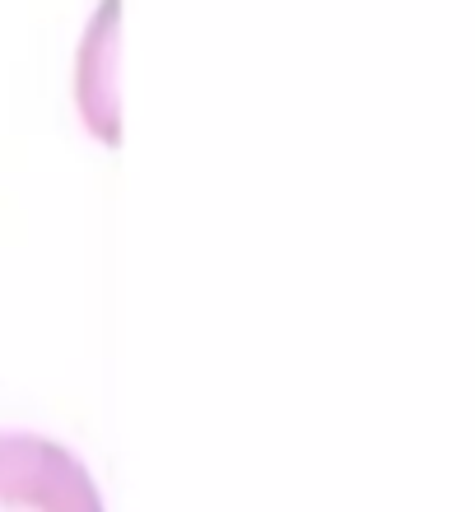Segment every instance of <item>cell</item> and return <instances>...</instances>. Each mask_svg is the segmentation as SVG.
<instances>
[{"label": "cell", "mask_w": 475, "mask_h": 512, "mask_svg": "<svg viewBox=\"0 0 475 512\" xmlns=\"http://www.w3.org/2000/svg\"><path fill=\"white\" fill-rule=\"evenodd\" d=\"M112 52H117V0H108L94 19V33L84 42L80 66V108L98 140H117V89H112Z\"/></svg>", "instance_id": "cell-2"}, {"label": "cell", "mask_w": 475, "mask_h": 512, "mask_svg": "<svg viewBox=\"0 0 475 512\" xmlns=\"http://www.w3.org/2000/svg\"><path fill=\"white\" fill-rule=\"evenodd\" d=\"M0 512H108L70 447L38 433H0Z\"/></svg>", "instance_id": "cell-1"}]
</instances>
